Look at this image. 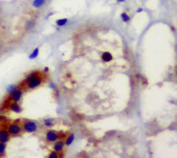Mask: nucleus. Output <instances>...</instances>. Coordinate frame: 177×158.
I'll list each match as a JSON object with an SVG mask.
<instances>
[{
  "label": "nucleus",
  "mask_w": 177,
  "mask_h": 158,
  "mask_svg": "<svg viewBox=\"0 0 177 158\" xmlns=\"http://www.w3.org/2000/svg\"><path fill=\"white\" fill-rule=\"evenodd\" d=\"M43 82V77L39 71L30 72L24 78L23 84L28 90H34L39 87Z\"/></svg>",
  "instance_id": "1"
},
{
  "label": "nucleus",
  "mask_w": 177,
  "mask_h": 158,
  "mask_svg": "<svg viewBox=\"0 0 177 158\" xmlns=\"http://www.w3.org/2000/svg\"><path fill=\"white\" fill-rule=\"evenodd\" d=\"M22 129L23 131L28 134L36 133L38 129V124L37 121L31 120H24L22 123Z\"/></svg>",
  "instance_id": "2"
},
{
  "label": "nucleus",
  "mask_w": 177,
  "mask_h": 158,
  "mask_svg": "<svg viewBox=\"0 0 177 158\" xmlns=\"http://www.w3.org/2000/svg\"><path fill=\"white\" fill-rule=\"evenodd\" d=\"M7 130L8 132L11 137H17L21 134L23 131L22 129V125H21V120H15L13 123H11L8 126Z\"/></svg>",
  "instance_id": "3"
},
{
  "label": "nucleus",
  "mask_w": 177,
  "mask_h": 158,
  "mask_svg": "<svg viewBox=\"0 0 177 158\" xmlns=\"http://www.w3.org/2000/svg\"><path fill=\"white\" fill-rule=\"evenodd\" d=\"M59 139H61V137H60V134L57 133V131L54 129H49L46 132L45 140L48 143H54Z\"/></svg>",
  "instance_id": "4"
},
{
  "label": "nucleus",
  "mask_w": 177,
  "mask_h": 158,
  "mask_svg": "<svg viewBox=\"0 0 177 158\" xmlns=\"http://www.w3.org/2000/svg\"><path fill=\"white\" fill-rule=\"evenodd\" d=\"M23 95V90L21 87H18L13 92L9 95L10 100L13 102H19Z\"/></svg>",
  "instance_id": "5"
},
{
  "label": "nucleus",
  "mask_w": 177,
  "mask_h": 158,
  "mask_svg": "<svg viewBox=\"0 0 177 158\" xmlns=\"http://www.w3.org/2000/svg\"><path fill=\"white\" fill-rule=\"evenodd\" d=\"M65 146V142H64L63 140L59 139L54 143L52 148H53V151H54V152H56L57 153H61V152H62L64 151Z\"/></svg>",
  "instance_id": "6"
},
{
  "label": "nucleus",
  "mask_w": 177,
  "mask_h": 158,
  "mask_svg": "<svg viewBox=\"0 0 177 158\" xmlns=\"http://www.w3.org/2000/svg\"><path fill=\"white\" fill-rule=\"evenodd\" d=\"M11 136L8 134V132L5 129H0V143H8L10 141Z\"/></svg>",
  "instance_id": "7"
},
{
  "label": "nucleus",
  "mask_w": 177,
  "mask_h": 158,
  "mask_svg": "<svg viewBox=\"0 0 177 158\" xmlns=\"http://www.w3.org/2000/svg\"><path fill=\"white\" fill-rule=\"evenodd\" d=\"M37 26V21L35 19H29L24 24V29L27 31H31Z\"/></svg>",
  "instance_id": "8"
},
{
  "label": "nucleus",
  "mask_w": 177,
  "mask_h": 158,
  "mask_svg": "<svg viewBox=\"0 0 177 158\" xmlns=\"http://www.w3.org/2000/svg\"><path fill=\"white\" fill-rule=\"evenodd\" d=\"M9 110L11 111L14 112V113H21L23 110L22 106L19 105L18 102H12L9 104Z\"/></svg>",
  "instance_id": "9"
},
{
  "label": "nucleus",
  "mask_w": 177,
  "mask_h": 158,
  "mask_svg": "<svg viewBox=\"0 0 177 158\" xmlns=\"http://www.w3.org/2000/svg\"><path fill=\"white\" fill-rule=\"evenodd\" d=\"M47 0H33V3H32V6H33L34 8H43L46 3H47Z\"/></svg>",
  "instance_id": "10"
},
{
  "label": "nucleus",
  "mask_w": 177,
  "mask_h": 158,
  "mask_svg": "<svg viewBox=\"0 0 177 158\" xmlns=\"http://www.w3.org/2000/svg\"><path fill=\"white\" fill-rule=\"evenodd\" d=\"M101 59H102V60L103 62H105V63H109V62H111V61L113 59V55L111 53H109V52H103L102 54V55H101Z\"/></svg>",
  "instance_id": "11"
},
{
  "label": "nucleus",
  "mask_w": 177,
  "mask_h": 158,
  "mask_svg": "<svg viewBox=\"0 0 177 158\" xmlns=\"http://www.w3.org/2000/svg\"><path fill=\"white\" fill-rule=\"evenodd\" d=\"M55 124V120L48 118V119H44L43 120V125L47 128H52Z\"/></svg>",
  "instance_id": "12"
},
{
  "label": "nucleus",
  "mask_w": 177,
  "mask_h": 158,
  "mask_svg": "<svg viewBox=\"0 0 177 158\" xmlns=\"http://www.w3.org/2000/svg\"><path fill=\"white\" fill-rule=\"evenodd\" d=\"M75 139V136L74 134H70L67 136V138H66V139L65 142V146H70V145L72 144L73 143H74V141Z\"/></svg>",
  "instance_id": "13"
},
{
  "label": "nucleus",
  "mask_w": 177,
  "mask_h": 158,
  "mask_svg": "<svg viewBox=\"0 0 177 158\" xmlns=\"http://www.w3.org/2000/svg\"><path fill=\"white\" fill-rule=\"evenodd\" d=\"M39 52H40V49H39V47L35 48L33 51H32V53L29 55V56H28L29 59H37V58L38 57V55H39Z\"/></svg>",
  "instance_id": "14"
},
{
  "label": "nucleus",
  "mask_w": 177,
  "mask_h": 158,
  "mask_svg": "<svg viewBox=\"0 0 177 158\" xmlns=\"http://www.w3.org/2000/svg\"><path fill=\"white\" fill-rule=\"evenodd\" d=\"M67 22H68V19L67 18L57 19L56 21V24L57 27H63V26H65Z\"/></svg>",
  "instance_id": "15"
},
{
  "label": "nucleus",
  "mask_w": 177,
  "mask_h": 158,
  "mask_svg": "<svg viewBox=\"0 0 177 158\" xmlns=\"http://www.w3.org/2000/svg\"><path fill=\"white\" fill-rule=\"evenodd\" d=\"M121 19L122 20L123 22H129L131 20V17L129 15L126 13H121Z\"/></svg>",
  "instance_id": "16"
},
{
  "label": "nucleus",
  "mask_w": 177,
  "mask_h": 158,
  "mask_svg": "<svg viewBox=\"0 0 177 158\" xmlns=\"http://www.w3.org/2000/svg\"><path fill=\"white\" fill-rule=\"evenodd\" d=\"M6 148H7V145L6 143H0V155L1 156H4L6 152Z\"/></svg>",
  "instance_id": "17"
},
{
  "label": "nucleus",
  "mask_w": 177,
  "mask_h": 158,
  "mask_svg": "<svg viewBox=\"0 0 177 158\" xmlns=\"http://www.w3.org/2000/svg\"><path fill=\"white\" fill-rule=\"evenodd\" d=\"M18 87V86H16V85H10V86H8V87L7 88V93H8V95H10Z\"/></svg>",
  "instance_id": "18"
},
{
  "label": "nucleus",
  "mask_w": 177,
  "mask_h": 158,
  "mask_svg": "<svg viewBox=\"0 0 177 158\" xmlns=\"http://www.w3.org/2000/svg\"><path fill=\"white\" fill-rule=\"evenodd\" d=\"M47 158H60V155H59V153H57V152L53 151L48 155Z\"/></svg>",
  "instance_id": "19"
},
{
  "label": "nucleus",
  "mask_w": 177,
  "mask_h": 158,
  "mask_svg": "<svg viewBox=\"0 0 177 158\" xmlns=\"http://www.w3.org/2000/svg\"><path fill=\"white\" fill-rule=\"evenodd\" d=\"M48 71H49V69L47 67H45L44 68V73H48Z\"/></svg>",
  "instance_id": "20"
},
{
  "label": "nucleus",
  "mask_w": 177,
  "mask_h": 158,
  "mask_svg": "<svg viewBox=\"0 0 177 158\" xmlns=\"http://www.w3.org/2000/svg\"><path fill=\"white\" fill-rule=\"evenodd\" d=\"M141 12H142V8H138L137 10V13H141Z\"/></svg>",
  "instance_id": "21"
},
{
  "label": "nucleus",
  "mask_w": 177,
  "mask_h": 158,
  "mask_svg": "<svg viewBox=\"0 0 177 158\" xmlns=\"http://www.w3.org/2000/svg\"><path fill=\"white\" fill-rule=\"evenodd\" d=\"M117 1H118V3H123V2H125L126 0H117Z\"/></svg>",
  "instance_id": "22"
},
{
  "label": "nucleus",
  "mask_w": 177,
  "mask_h": 158,
  "mask_svg": "<svg viewBox=\"0 0 177 158\" xmlns=\"http://www.w3.org/2000/svg\"><path fill=\"white\" fill-rule=\"evenodd\" d=\"M0 158H2V156H1V155H0Z\"/></svg>",
  "instance_id": "23"
}]
</instances>
